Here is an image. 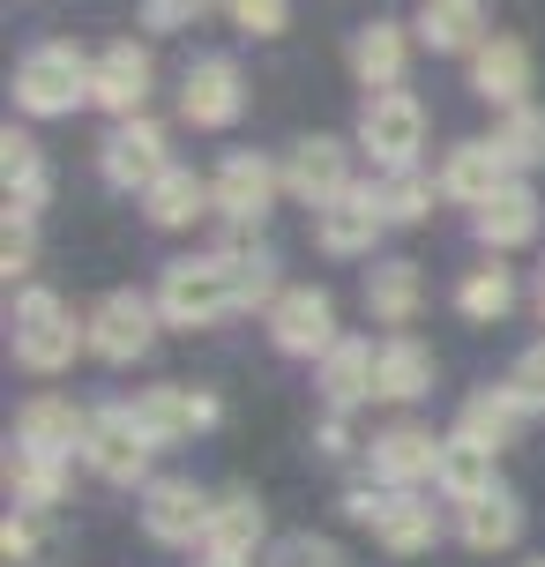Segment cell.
I'll list each match as a JSON object with an SVG mask.
<instances>
[{"instance_id": "9a60e30c", "label": "cell", "mask_w": 545, "mask_h": 567, "mask_svg": "<svg viewBox=\"0 0 545 567\" xmlns=\"http://www.w3.org/2000/svg\"><path fill=\"white\" fill-rule=\"evenodd\" d=\"M373 478L389 493H411L419 478H441V441L419 433V425H397V433H373Z\"/></svg>"}, {"instance_id": "6da1fadb", "label": "cell", "mask_w": 545, "mask_h": 567, "mask_svg": "<svg viewBox=\"0 0 545 567\" xmlns=\"http://www.w3.org/2000/svg\"><path fill=\"white\" fill-rule=\"evenodd\" d=\"M157 313L173 329H217L225 313H239V277H232L225 255L209 261H173L165 284H157Z\"/></svg>"}, {"instance_id": "603a6c76", "label": "cell", "mask_w": 545, "mask_h": 567, "mask_svg": "<svg viewBox=\"0 0 545 567\" xmlns=\"http://www.w3.org/2000/svg\"><path fill=\"white\" fill-rule=\"evenodd\" d=\"M426 389H433V351L419 337H389V343H381V381H373V396L419 403Z\"/></svg>"}, {"instance_id": "ab89813d", "label": "cell", "mask_w": 545, "mask_h": 567, "mask_svg": "<svg viewBox=\"0 0 545 567\" xmlns=\"http://www.w3.org/2000/svg\"><path fill=\"white\" fill-rule=\"evenodd\" d=\"M30 261H38V239H30V217H8V231H0V269H8V284L23 277Z\"/></svg>"}, {"instance_id": "52a82bcc", "label": "cell", "mask_w": 545, "mask_h": 567, "mask_svg": "<svg viewBox=\"0 0 545 567\" xmlns=\"http://www.w3.org/2000/svg\"><path fill=\"white\" fill-rule=\"evenodd\" d=\"M269 337H277V351H291V359H329L337 351V299L329 291H315V284H299V291H285L277 307H269Z\"/></svg>"}, {"instance_id": "f6af8a7d", "label": "cell", "mask_w": 545, "mask_h": 567, "mask_svg": "<svg viewBox=\"0 0 545 567\" xmlns=\"http://www.w3.org/2000/svg\"><path fill=\"white\" fill-rule=\"evenodd\" d=\"M195 567H255V560H239V553H202Z\"/></svg>"}, {"instance_id": "74e56055", "label": "cell", "mask_w": 545, "mask_h": 567, "mask_svg": "<svg viewBox=\"0 0 545 567\" xmlns=\"http://www.w3.org/2000/svg\"><path fill=\"white\" fill-rule=\"evenodd\" d=\"M501 389H508L523 411H545V343H538V351H523L516 367H508V381H501Z\"/></svg>"}, {"instance_id": "d6a6232c", "label": "cell", "mask_w": 545, "mask_h": 567, "mask_svg": "<svg viewBox=\"0 0 545 567\" xmlns=\"http://www.w3.org/2000/svg\"><path fill=\"white\" fill-rule=\"evenodd\" d=\"M367 313L373 321H411L419 313V269L411 261H381L367 277Z\"/></svg>"}, {"instance_id": "4316f807", "label": "cell", "mask_w": 545, "mask_h": 567, "mask_svg": "<svg viewBox=\"0 0 545 567\" xmlns=\"http://www.w3.org/2000/svg\"><path fill=\"white\" fill-rule=\"evenodd\" d=\"M373 538L389 545V553H426L441 538V523H433V501H411V493H389L381 515H373Z\"/></svg>"}, {"instance_id": "f35d334b", "label": "cell", "mask_w": 545, "mask_h": 567, "mask_svg": "<svg viewBox=\"0 0 545 567\" xmlns=\"http://www.w3.org/2000/svg\"><path fill=\"white\" fill-rule=\"evenodd\" d=\"M225 8L247 38H277V30H285V0H225Z\"/></svg>"}, {"instance_id": "e0dca14e", "label": "cell", "mask_w": 545, "mask_h": 567, "mask_svg": "<svg viewBox=\"0 0 545 567\" xmlns=\"http://www.w3.org/2000/svg\"><path fill=\"white\" fill-rule=\"evenodd\" d=\"M508 172H516V165L501 157V142H463V150H449V165H441V195L486 209V202L508 187Z\"/></svg>"}, {"instance_id": "8d00e7d4", "label": "cell", "mask_w": 545, "mask_h": 567, "mask_svg": "<svg viewBox=\"0 0 545 567\" xmlns=\"http://www.w3.org/2000/svg\"><path fill=\"white\" fill-rule=\"evenodd\" d=\"M269 567H351V560L329 538H315V530H291V538H277V560Z\"/></svg>"}, {"instance_id": "9c48e42d", "label": "cell", "mask_w": 545, "mask_h": 567, "mask_svg": "<svg viewBox=\"0 0 545 567\" xmlns=\"http://www.w3.org/2000/svg\"><path fill=\"white\" fill-rule=\"evenodd\" d=\"M381 225H389V217H381V195H373V187H345L337 202L315 209V239H321V255H337V261L373 255Z\"/></svg>"}, {"instance_id": "c3c4849f", "label": "cell", "mask_w": 545, "mask_h": 567, "mask_svg": "<svg viewBox=\"0 0 545 567\" xmlns=\"http://www.w3.org/2000/svg\"><path fill=\"white\" fill-rule=\"evenodd\" d=\"M471 8H479V0H471Z\"/></svg>"}, {"instance_id": "5b68a950", "label": "cell", "mask_w": 545, "mask_h": 567, "mask_svg": "<svg viewBox=\"0 0 545 567\" xmlns=\"http://www.w3.org/2000/svg\"><path fill=\"white\" fill-rule=\"evenodd\" d=\"M150 441L143 425H135V411L127 403H113V411H90V441H83V455H90V471L97 478H113V485H143L150 478Z\"/></svg>"}, {"instance_id": "44dd1931", "label": "cell", "mask_w": 545, "mask_h": 567, "mask_svg": "<svg viewBox=\"0 0 545 567\" xmlns=\"http://www.w3.org/2000/svg\"><path fill=\"white\" fill-rule=\"evenodd\" d=\"M373 381H381V351L359 337H345L329 359H321V396L337 403V411H351V403H367L373 396Z\"/></svg>"}, {"instance_id": "7bdbcfd3", "label": "cell", "mask_w": 545, "mask_h": 567, "mask_svg": "<svg viewBox=\"0 0 545 567\" xmlns=\"http://www.w3.org/2000/svg\"><path fill=\"white\" fill-rule=\"evenodd\" d=\"M381 501H389V493H373V485H351V493H345V515L373 530V515H381Z\"/></svg>"}, {"instance_id": "8992f818", "label": "cell", "mask_w": 545, "mask_h": 567, "mask_svg": "<svg viewBox=\"0 0 545 567\" xmlns=\"http://www.w3.org/2000/svg\"><path fill=\"white\" fill-rule=\"evenodd\" d=\"M157 299H143V291H105L97 299V313H90V351L97 359H113V367H135L150 351V337H157Z\"/></svg>"}, {"instance_id": "30bf717a", "label": "cell", "mask_w": 545, "mask_h": 567, "mask_svg": "<svg viewBox=\"0 0 545 567\" xmlns=\"http://www.w3.org/2000/svg\"><path fill=\"white\" fill-rule=\"evenodd\" d=\"M209 508H217V501L195 493L187 478H157L143 493V530L157 545H202V538H209Z\"/></svg>"}, {"instance_id": "2e32d148", "label": "cell", "mask_w": 545, "mask_h": 567, "mask_svg": "<svg viewBox=\"0 0 545 567\" xmlns=\"http://www.w3.org/2000/svg\"><path fill=\"white\" fill-rule=\"evenodd\" d=\"M90 441V419L68 396H30L23 419H16V449L30 455H75Z\"/></svg>"}, {"instance_id": "8fae6325", "label": "cell", "mask_w": 545, "mask_h": 567, "mask_svg": "<svg viewBox=\"0 0 545 567\" xmlns=\"http://www.w3.org/2000/svg\"><path fill=\"white\" fill-rule=\"evenodd\" d=\"M277 179H285V172L269 165V157H255V150H232L225 165H217V179H209V202L225 209L232 225H261V209L277 202Z\"/></svg>"}, {"instance_id": "ee69618b", "label": "cell", "mask_w": 545, "mask_h": 567, "mask_svg": "<svg viewBox=\"0 0 545 567\" xmlns=\"http://www.w3.org/2000/svg\"><path fill=\"white\" fill-rule=\"evenodd\" d=\"M315 441H321V455H351V449H359V441H351V425H345V411H337V419L321 425Z\"/></svg>"}, {"instance_id": "5bb4252c", "label": "cell", "mask_w": 545, "mask_h": 567, "mask_svg": "<svg viewBox=\"0 0 545 567\" xmlns=\"http://www.w3.org/2000/svg\"><path fill=\"white\" fill-rule=\"evenodd\" d=\"M90 97H97L105 113H120V120H135V113H143V97H150V53L135 45V38H113V45L97 53Z\"/></svg>"}, {"instance_id": "4fadbf2b", "label": "cell", "mask_w": 545, "mask_h": 567, "mask_svg": "<svg viewBox=\"0 0 545 567\" xmlns=\"http://www.w3.org/2000/svg\"><path fill=\"white\" fill-rule=\"evenodd\" d=\"M239 105H247V83H239L232 60H195L187 68V83H179V120L187 127H232Z\"/></svg>"}, {"instance_id": "7a4b0ae2", "label": "cell", "mask_w": 545, "mask_h": 567, "mask_svg": "<svg viewBox=\"0 0 545 567\" xmlns=\"http://www.w3.org/2000/svg\"><path fill=\"white\" fill-rule=\"evenodd\" d=\"M90 75H97V60H83L75 45H38V53H23V68H16V105L38 120H60L75 113L90 97Z\"/></svg>"}, {"instance_id": "ac0fdd59", "label": "cell", "mask_w": 545, "mask_h": 567, "mask_svg": "<svg viewBox=\"0 0 545 567\" xmlns=\"http://www.w3.org/2000/svg\"><path fill=\"white\" fill-rule=\"evenodd\" d=\"M285 187L299 202H337L351 187V172H345V142H329V135H307L299 150H291V165H285Z\"/></svg>"}, {"instance_id": "b9f144b4", "label": "cell", "mask_w": 545, "mask_h": 567, "mask_svg": "<svg viewBox=\"0 0 545 567\" xmlns=\"http://www.w3.org/2000/svg\"><path fill=\"white\" fill-rule=\"evenodd\" d=\"M0 545H8V560H38V545H45V530H38V515H8V530H0Z\"/></svg>"}, {"instance_id": "d590c367", "label": "cell", "mask_w": 545, "mask_h": 567, "mask_svg": "<svg viewBox=\"0 0 545 567\" xmlns=\"http://www.w3.org/2000/svg\"><path fill=\"white\" fill-rule=\"evenodd\" d=\"M373 195H381V217H389V225H419L433 209V187L419 172H389V187H373Z\"/></svg>"}, {"instance_id": "f546056e", "label": "cell", "mask_w": 545, "mask_h": 567, "mask_svg": "<svg viewBox=\"0 0 545 567\" xmlns=\"http://www.w3.org/2000/svg\"><path fill=\"white\" fill-rule=\"evenodd\" d=\"M523 419H531V411H523L508 389H486V396L463 403V425H456V433H471V441H486V449L501 455L508 441H516V425H523Z\"/></svg>"}, {"instance_id": "836d02e7", "label": "cell", "mask_w": 545, "mask_h": 567, "mask_svg": "<svg viewBox=\"0 0 545 567\" xmlns=\"http://www.w3.org/2000/svg\"><path fill=\"white\" fill-rule=\"evenodd\" d=\"M8 478H16V501H23V508H53L60 493H68V455H30V449H16Z\"/></svg>"}, {"instance_id": "277c9868", "label": "cell", "mask_w": 545, "mask_h": 567, "mask_svg": "<svg viewBox=\"0 0 545 567\" xmlns=\"http://www.w3.org/2000/svg\"><path fill=\"white\" fill-rule=\"evenodd\" d=\"M359 142H367V157L381 172H411L419 142H426V105H419L411 90H381V97H367V113H359Z\"/></svg>"}, {"instance_id": "3957f363", "label": "cell", "mask_w": 545, "mask_h": 567, "mask_svg": "<svg viewBox=\"0 0 545 567\" xmlns=\"http://www.w3.org/2000/svg\"><path fill=\"white\" fill-rule=\"evenodd\" d=\"M75 343H90V329L68 321V307L53 291H23L16 299V359L30 373H68L75 367Z\"/></svg>"}, {"instance_id": "d6986e66", "label": "cell", "mask_w": 545, "mask_h": 567, "mask_svg": "<svg viewBox=\"0 0 545 567\" xmlns=\"http://www.w3.org/2000/svg\"><path fill=\"white\" fill-rule=\"evenodd\" d=\"M471 90L493 97V105H523V90H531V53H523V38H486L479 60H471Z\"/></svg>"}, {"instance_id": "d4e9b609", "label": "cell", "mask_w": 545, "mask_h": 567, "mask_svg": "<svg viewBox=\"0 0 545 567\" xmlns=\"http://www.w3.org/2000/svg\"><path fill=\"white\" fill-rule=\"evenodd\" d=\"M523 538V508H516V493H479V501H463V545L471 553H501V545H516Z\"/></svg>"}, {"instance_id": "cb8c5ba5", "label": "cell", "mask_w": 545, "mask_h": 567, "mask_svg": "<svg viewBox=\"0 0 545 567\" xmlns=\"http://www.w3.org/2000/svg\"><path fill=\"white\" fill-rule=\"evenodd\" d=\"M351 75L367 83V97H381V90L403 83V30L397 23H367L359 38H351Z\"/></svg>"}, {"instance_id": "e575fe53", "label": "cell", "mask_w": 545, "mask_h": 567, "mask_svg": "<svg viewBox=\"0 0 545 567\" xmlns=\"http://www.w3.org/2000/svg\"><path fill=\"white\" fill-rule=\"evenodd\" d=\"M501 157H508V165H545V113L538 105H508V120H501Z\"/></svg>"}, {"instance_id": "7dc6e473", "label": "cell", "mask_w": 545, "mask_h": 567, "mask_svg": "<svg viewBox=\"0 0 545 567\" xmlns=\"http://www.w3.org/2000/svg\"><path fill=\"white\" fill-rule=\"evenodd\" d=\"M531 567H545V560H531Z\"/></svg>"}, {"instance_id": "4dcf8cb0", "label": "cell", "mask_w": 545, "mask_h": 567, "mask_svg": "<svg viewBox=\"0 0 545 567\" xmlns=\"http://www.w3.org/2000/svg\"><path fill=\"white\" fill-rule=\"evenodd\" d=\"M508 307H516V277H508L501 261H479V269L456 284V313L463 321H501Z\"/></svg>"}, {"instance_id": "60d3db41", "label": "cell", "mask_w": 545, "mask_h": 567, "mask_svg": "<svg viewBox=\"0 0 545 567\" xmlns=\"http://www.w3.org/2000/svg\"><path fill=\"white\" fill-rule=\"evenodd\" d=\"M202 8H209V0H143V23L150 30H187Z\"/></svg>"}, {"instance_id": "7c38bea8", "label": "cell", "mask_w": 545, "mask_h": 567, "mask_svg": "<svg viewBox=\"0 0 545 567\" xmlns=\"http://www.w3.org/2000/svg\"><path fill=\"white\" fill-rule=\"evenodd\" d=\"M135 425H143L157 449H173V441H195L202 425H217V396H202V389H143V396L127 403Z\"/></svg>"}, {"instance_id": "484cf974", "label": "cell", "mask_w": 545, "mask_h": 567, "mask_svg": "<svg viewBox=\"0 0 545 567\" xmlns=\"http://www.w3.org/2000/svg\"><path fill=\"white\" fill-rule=\"evenodd\" d=\"M441 493L449 501H479V493H493V449L486 441H471V433H449L441 441Z\"/></svg>"}, {"instance_id": "f1b7e54d", "label": "cell", "mask_w": 545, "mask_h": 567, "mask_svg": "<svg viewBox=\"0 0 545 567\" xmlns=\"http://www.w3.org/2000/svg\"><path fill=\"white\" fill-rule=\"evenodd\" d=\"M143 209H150V225H165V231H179V225H195L202 209H209V179H195V172H165L157 187L143 195Z\"/></svg>"}, {"instance_id": "7402d4cb", "label": "cell", "mask_w": 545, "mask_h": 567, "mask_svg": "<svg viewBox=\"0 0 545 567\" xmlns=\"http://www.w3.org/2000/svg\"><path fill=\"white\" fill-rule=\"evenodd\" d=\"M471 225H479L486 247H523V239H538V195H531L523 179H508L486 209H471Z\"/></svg>"}, {"instance_id": "1f68e13d", "label": "cell", "mask_w": 545, "mask_h": 567, "mask_svg": "<svg viewBox=\"0 0 545 567\" xmlns=\"http://www.w3.org/2000/svg\"><path fill=\"white\" fill-rule=\"evenodd\" d=\"M419 38H426L433 53H479L486 38H479V8L471 0H426V16H419Z\"/></svg>"}, {"instance_id": "bcb514c9", "label": "cell", "mask_w": 545, "mask_h": 567, "mask_svg": "<svg viewBox=\"0 0 545 567\" xmlns=\"http://www.w3.org/2000/svg\"><path fill=\"white\" fill-rule=\"evenodd\" d=\"M538 313H545V269H538Z\"/></svg>"}, {"instance_id": "ffe728a7", "label": "cell", "mask_w": 545, "mask_h": 567, "mask_svg": "<svg viewBox=\"0 0 545 567\" xmlns=\"http://www.w3.org/2000/svg\"><path fill=\"white\" fill-rule=\"evenodd\" d=\"M0 179H8V217H38L45 209V157H38V142L23 127H8L0 135Z\"/></svg>"}, {"instance_id": "ba28073f", "label": "cell", "mask_w": 545, "mask_h": 567, "mask_svg": "<svg viewBox=\"0 0 545 567\" xmlns=\"http://www.w3.org/2000/svg\"><path fill=\"white\" fill-rule=\"evenodd\" d=\"M97 172L113 179L120 195H150V187L173 172V157H165V135H157L150 120H120L113 135L97 142Z\"/></svg>"}, {"instance_id": "83f0119b", "label": "cell", "mask_w": 545, "mask_h": 567, "mask_svg": "<svg viewBox=\"0 0 545 567\" xmlns=\"http://www.w3.org/2000/svg\"><path fill=\"white\" fill-rule=\"evenodd\" d=\"M261 545V501L255 493H225L217 508H209V538H202V553H255Z\"/></svg>"}]
</instances>
